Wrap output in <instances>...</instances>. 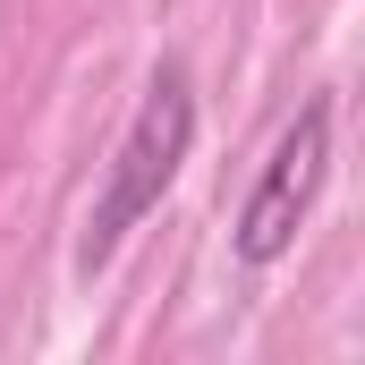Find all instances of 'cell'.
<instances>
[{
	"label": "cell",
	"instance_id": "cell-1",
	"mask_svg": "<svg viewBox=\"0 0 365 365\" xmlns=\"http://www.w3.org/2000/svg\"><path fill=\"white\" fill-rule=\"evenodd\" d=\"M187 145H195V77H187V60H162L153 86H145V102H136V119H128V136H119V153H110V179H102V195H93V212H86L77 272H102L128 247V230L145 212H162Z\"/></svg>",
	"mask_w": 365,
	"mask_h": 365
},
{
	"label": "cell",
	"instance_id": "cell-2",
	"mask_svg": "<svg viewBox=\"0 0 365 365\" xmlns=\"http://www.w3.org/2000/svg\"><path fill=\"white\" fill-rule=\"evenodd\" d=\"M323 179H331V102H306V110L280 128L272 162L255 170L247 204H238V221H230V255H238L247 272L280 264V255L297 247V230H306V212H314Z\"/></svg>",
	"mask_w": 365,
	"mask_h": 365
}]
</instances>
